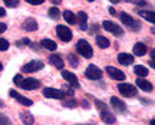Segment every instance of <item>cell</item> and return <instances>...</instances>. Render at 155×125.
<instances>
[{
  "mask_svg": "<svg viewBox=\"0 0 155 125\" xmlns=\"http://www.w3.org/2000/svg\"><path fill=\"white\" fill-rule=\"evenodd\" d=\"M119 19L122 20V23L125 25V26H128L131 30H134V32H137V30H139L141 29V22H138V20H135L132 16H129L128 13H125V12H121L119 13Z\"/></svg>",
  "mask_w": 155,
  "mask_h": 125,
  "instance_id": "1",
  "label": "cell"
},
{
  "mask_svg": "<svg viewBox=\"0 0 155 125\" xmlns=\"http://www.w3.org/2000/svg\"><path fill=\"white\" fill-rule=\"evenodd\" d=\"M76 49H78V52H79V55H82L83 58H86V59H91V58L94 56V49H92V46L89 45L88 40L81 39L76 43Z\"/></svg>",
  "mask_w": 155,
  "mask_h": 125,
  "instance_id": "2",
  "label": "cell"
},
{
  "mask_svg": "<svg viewBox=\"0 0 155 125\" xmlns=\"http://www.w3.org/2000/svg\"><path fill=\"white\" fill-rule=\"evenodd\" d=\"M118 91L125 98H134L138 93L137 92V88L134 85H131V83H118Z\"/></svg>",
  "mask_w": 155,
  "mask_h": 125,
  "instance_id": "3",
  "label": "cell"
},
{
  "mask_svg": "<svg viewBox=\"0 0 155 125\" xmlns=\"http://www.w3.org/2000/svg\"><path fill=\"white\" fill-rule=\"evenodd\" d=\"M56 35H58V38L61 39L62 42H69V40H72V36H73L72 30L68 26H63V25L56 26Z\"/></svg>",
  "mask_w": 155,
  "mask_h": 125,
  "instance_id": "4",
  "label": "cell"
},
{
  "mask_svg": "<svg viewBox=\"0 0 155 125\" xmlns=\"http://www.w3.org/2000/svg\"><path fill=\"white\" fill-rule=\"evenodd\" d=\"M102 27L108 30V32H111L112 35H115L116 38H121L122 35H124V30H122L121 26H118L116 23L111 22V20H105V22L102 23Z\"/></svg>",
  "mask_w": 155,
  "mask_h": 125,
  "instance_id": "5",
  "label": "cell"
},
{
  "mask_svg": "<svg viewBox=\"0 0 155 125\" xmlns=\"http://www.w3.org/2000/svg\"><path fill=\"white\" fill-rule=\"evenodd\" d=\"M85 76H86L88 79H92V81H98V79H101V78L104 76V72L101 71L98 66L89 65L88 68H86V71H85Z\"/></svg>",
  "mask_w": 155,
  "mask_h": 125,
  "instance_id": "6",
  "label": "cell"
},
{
  "mask_svg": "<svg viewBox=\"0 0 155 125\" xmlns=\"http://www.w3.org/2000/svg\"><path fill=\"white\" fill-rule=\"evenodd\" d=\"M17 86L23 88V89H26V91H33V89H38V88L40 86V82H39L38 79H33V78H28V79L23 78L22 82H20Z\"/></svg>",
  "mask_w": 155,
  "mask_h": 125,
  "instance_id": "7",
  "label": "cell"
},
{
  "mask_svg": "<svg viewBox=\"0 0 155 125\" xmlns=\"http://www.w3.org/2000/svg\"><path fill=\"white\" fill-rule=\"evenodd\" d=\"M45 63L42 62V60H30L29 63H26V65L23 66V72H30V73H33V72H38L40 71V69H43Z\"/></svg>",
  "mask_w": 155,
  "mask_h": 125,
  "instance_id": "8",
  "label": "cell"
},
{
  "mask_svg": "<svg viewBox=\"0 0 155 125\" xmlns=\"http://www.w3.org/2000/svg\"><path fill=\"white\" fill-rule=\"evenodd\" d=\"M43 95L46 98H52V99H63L65 98V93L62 92V91H59V89H55V88H45Z\"/></svg>",
  "mask_w": 155,
  "mask_h": 125,
  "instance_id": "9",
  "label": "cell"
},
{
  "mask_svg": "<svg viewBox=\"0 0 155 125\" xmlns=\"http://www.w3.org/2000/svg\"><path fill=\"white\" fill-rule=\"evenodd\" d=\"M106 73L111 76L112 79H115V81H124L125 79V73L121 69L114 68V66H106Z\"/></svg>",
  "mask_w": 155,
  "mask_h": 125,
  "instance_id": "10",
  "label": "cell"
},
{
  "mask_svg": "<svg viewBox=\"0 0 155 125\" xmlns=\"http://www.w3.org/2000/svg\"><path fill=\"white\" fill-rule=\"evenodd\" d=\"M9 95H10L12 98H15L16 101H19V102L22 103V105H25V106H30V105L33 103V101H32V99H29V98H26V96H23V95H20L19 92L13 91V89H10V91H9Z\"/></svg>",
  "mask_w": 155,
  "mask_h": 125,
  "instance_id": "11",
  "label": "cell"
},
{
  "mask_svg": "<svg viewBox=\"0 0 155 125\" xmlns=\"http://www.w3.org/2000/svg\"><path fill=\"white\" fill-rule=\"evenodd\" d=\"M62 76H63V79L65 81L69 82V85L73 88H79V81H78V78L75 73H72V72L69 71H62Z\"/></svg>",
  "mask_w": 155,
  "mask_h": 125,
  "instance_id": "12",
  "label": "cell"
},
{
  "mask_svg": "<svg viewBox=\"0 0 155 125\" xmlns=\"http://www.w3.org/2000/svg\"><path fill=\"white\" fill-rule=\"evenodd\" d=\"M76 23L81 30H88V15L85 12H79L76 15Z\"/></svg>",
  "mask_w": 155,
  "mask_h": 125,
  "instance_id": "13",
  "label": "cell"
},
{
  "mask_svg": "<svg viewBox=\"0 0 155 125\" xmlns=\"http://www.w3.org/2000/svg\"><path fill=\"white\" fill-rule=\"evenodd\" d=\"M111 103L112 106L115 108V111H118L119 114H125L127 112V105L124 101H121L119 98H116V96H112L111 98Z\"/></svg>",
  "mask_w": 155,
  "mask_h": 125,
  "instance_id": "14",
  "label": "cell"
},
{
  "mask_svg": "<svg viewBox=\"0 0 155 125\" xmlns=\"http://www.w3.org/2000/svg\"><path fill=\"white\" fill-rule=\"evenodd\" d=\"M49 62L55 66L56 69H63V66H65V62H63V59H62V56H61V55H58V53L50 55V56H49Z\"/></svg>",
  "mask_w": 155,
  "mask_h": 125,
  "instance_id": "15",
  "label": "cell"
},
{
  "mask_svg": "<svg viewBox=\"0 0 155 125\" xmlns=\"http://www.w3.org/2000/svg\"><path fill=\"white\" fill-rule=\"evenodd\" d=\"M118 62L124 66H129L134 63V56L129 53H119L118 55Z\"/></svg>",
  "mask_w": 155,
  "mask_h": 125,
  "instance_id": "16",
  "label": "cell"
},
{
  "mask_svg": "<svg viewBox=\"0 0 155 125\" xmlns=\"http://www.w3.org/2000/svg\"><path fill=\"white\" fill-rule=\"evenodd\" d=\"M101 118H102V121H104L105 124H114L116 121L115 115L112 114L111 111H108V109H102V111H101Z\"/></svg>",
  "mask_w": 155,
  "mask_h": 125,
  "instance_id": "17",
  "label": "cell"
},
{
  "mask_svg": "<svg viewBox=\"0 0 155 125\" xmlns=\"http://www.w3.org/2000/svg\"><path fill=\"white\" fill-rule=\"evenodd\" d=\"M135 83H137V86H138L141 91H145V92H151V91L154 89V86H152L151 82L145 81V79H141V78H138Z\"/></svg>",
  "mask_w": 155,
  "mask_h": 125,
  "instance_id": "18",
  "label": "cell"
},
{
  "mask_svg": "<svg viewBox=\"0 0 155 125\" xmlns=\"http://www.w3.org/2000/svg\"><path fill=\"white\" fill-rule=\"evenodd\" d=\"M23 29L25 30H28V32H35V30H38V22L35 20V19H32V17H29V19H26L25 22H23Z\"/></svg>",
  "mask_w": 155,
  "mask_h": 125,
  "instance_id": "19",
  "label": "cell"
},
{
  "mask_svg": "<svg viewBox=\"0 0 155 125\" xmlns=\"http://www.w3.org/2000/svg\"><path fill=\"white\" fill-rule=\"evenodd\" d=\"M145 53H147V45L141 43V42L135 43V46H134V55H137V56H144Z\"/></svg>",
  "mask_w": 155,
  "mask_h": 125,
  "instance_id": "20",
  "label": "cell"
},
{
  "mask_svg": "<svg viewBox=\"0 0 155 125\" xmlns=\"http://www.w3.org/2000/svg\"><path fill=\"white\" fill-rule=\"evenodd\" d=\"M40 45L43 46L45 49L50 50V52H53V50L58 49V45H56V42H53V40H50V39H43V40L40 42Z\"/></svg>",
  "mask_w": 155,
  "mask_h": 125,
  "instance_id": "21",
  "label": "cell"
},
{
  "mask_svg": "<svg viewBox=\"0 0 155 125\" xmlns=\"http://www.w3.org/2000/svg\"><path fill=\"white\" fill-rule=\"evenodd\" d=\"M63 19L66 20L69 25H75L76 23V15L71 10H65L63 12Z\"/></svg>",
  "mask_w": 155,
  "mask_h": 125,
  "instance_id": "22",
  "label": "cell"
},
{
  "mask_svg": "<svg viewBox=\"0 0 155 125\" xmlns=\"http://www.w3.org/2000/svg\"><path fill=\"white\" fill-rule=\"evenodd\" d=\"M20 118H22V122L25 125H33V122H35L33 115L30 114V112H22V114H20Z\"/></svg>",
  "mask_w": 155,
  "mask_h": 125,
  "instance_id": "23",
  "label": "cell"
},
{
  "mask_svg": "<svg viewBox=\"0 0 155 125\" xmlns=\"http://www.w3.org/2000/svg\"><path fill=\"white\" fill-rule=\"evenodd\" d=\"M139 16H141V17H144L145 20H148V22L152 23V25L155 23V13H154V12L141 10V12H139Z\"/></svg>",
  "mask_w": 155,
  "mask_h": 125,
  "instance_id": "24",
  "label": "cell"
},
{
  "mask_svg": "<svg viewBox=\"0 0 155 125\" xmlns=\"http://www.w3.org/2000/svg\"><path fill=\"white\" fill-rule=\"evenodd\" d=\"M96 45H98L99 48H102V49H106V48L111 45V42H109V39L105 38V36H98V38H96Z\"/></svg>",
  "mask_w": 155,
  "mask_h": 125,
  "instance_id": "25",
  "label": "cell"
},
{
  "mask_svg": "<svg viewBox=\"0 0 155 125\" xmlns=\"http://www.w3.org/2000/svg\"><path fill=\"white\" fill-rule=\"evenodd\" d=\"M134 72H135V73H137V75H138L141 79L148 75V69H147L145 66H142V65H137L135 68H134Z\"/></svg>",
  "mask_w": 155,
  "mask_h": 125,
  "instance_id": "26",
  "label": "cell"
},
{
  "mask_svg": "<svg viewBox=\"0 0 155 125\" xmlns=\"http://www.w3.org/2000/svg\"><path fill=\"white\" fill-rule=\"evenodd\" d=\"M48 16H49L50 19L56 20V19L61 17V10H59L58 7H52V9H49V12H48Z\"/></svg>",
  "mask_w": 155,
  "mask_h": 125,
  "instance_id": "27",
  "label": "cell"
},
{
  "mask_svg": "<svg viewBox=\"0 0 155 125\" xmlns=\"http://www.w3.org/2000/svg\"><path fill=\"white\" fill-rule=\"evenodd\" d=\"M76 103H78V102H76V99L72 98V96L63 101V105H65V106H68V108H75V106H76Z\"/></svg>",
  "mask_w": 155,
  "mask_h": 125,
  "instance_id": "28",
  "label": "cell"
},
{
  "mask_svg": "<svg viewBox=\"0 0 155 125\" xmlns=\"http://www.w3.org/2000/svg\"><path fill=\"white\" fill-rule=\"evenodd\" d=\"M9 46H10V43H9V42H7L6 39L0 38V50H2V52L7 50V49H9Z\"/></svg>",
  "mask_w": 155,
  "mask_h": 125,
  "instance_id": "29",
  "label": "cell"
},
{
  "mask_svg": "<svg viewBox=\"0 0 155 125\" xmlns=\"http://www.w3.org/2000/svg\"><path fill=\"white\" fill-rule=\"evenodd\" d=\"M68 59H69V63H71L73 68H76V66H78V58L75 56V55L69 53V55H68Z\"/></svg>",
  "mask_w": 155,
  "mask_h": 125,
  "instance_id": "30",
  "label": "cell"
},
{
  "mask_svg": "<svg viewBox=\"0 0 155 125\" xmlns=\"http://www.w3.org/2000/svg\"><path fill=\"white\" fill-rule=\"evenodd\" d=\"M5 3L7 7H17L20 2H19V0H5Z\"/></svg>",
  "mask_w": 155,
  "mask_h": 125,
  "instance_id": "31",
  "label": "cell"
},
{
  "mask_svg": "<svg viewBox=\"0 0 155 125\" xmlns=\"http://www.w3.org/2000/svg\"><path fill=\"white\" fill-rule=\"evenodd\" d=\"M0 125H10V121L7 120V117L0 114Z\"/></svg>",
  "mask_w": 155,
  "mask_h": 125,
  "instance_id": "32",
  "label": "cell"
},
{
  "mask_svg": "<svg viewBox=\"0 0 155 125\" xmlns=\"http://www.w3.org/2000/svg\"><path fill=\"white\" fill-rule=\"evenodd\" d=\"M26 3H30V5H33V6H39V5H42V3H45V0H26Z\"/></svg>",
  "mask_w": 155,
  "mask_h": 125,
  "instance_id": "33",
  "label": "cell"
},
{
  "mask_svg": "<svg viewBox=\"0 0 155 125\" xmlns=\"http://www.w3.org/2000/svg\"><path fill=\"white\" fill-rule=\"evenodd\" d=\"M22 79H23V76L20 75V73H17V75L15 76V79H13V82H15V83H16V85H19V83H20V82H22Z\"/></svg>",
  "mask_w": 155,
  "mask_h": 125,
  "instance_id": "34",
  "label": "cell"
},
{
  "mask_svg": "<svg viewBox=\"0 0 155 125\" xmlns=\"http://www.w3.org/2000/svg\"><path fill=\"white\" fill-rule=\"evenodd\" d=\"M6 29H7V25H5V23H0V35L3 32H6Z\"/></svg>",
  "mask_w": 155,
  "mask_h": 125,
  "instance_id": "35",
  "label": "cell"
},
{
  "mask_svg": "<svg viewBox=\"0 0 155 125\" xmlns=\"http://www.w3.org/2000/svg\"><path fill=\"white\" fill-rule=\"evenodd\" d=\"M129 3H134V5H138V6H145L147 2H129Z\"/></svg>",
  "mask_w": 155,
  "mask_h": 125,
  "instance_id": "36",
  "label": "cell"
},
{
  "mask_svg": "<svg viewBox=\"0 0 155 125\" xmlns=\"http://www.w3.org/2000/svg\"><path fill=\"white\" fill-rule=\"evenodd\" d=\"M109 13H111L112 16H118V13H116V10L114 7H109Z\"/></svg>",
  "mask_w": 155,
  "mask_h": 125,
  "instance_id": "37",
  "label": "cell"
},
{
  "mask_svg": "<svg viewBox=\"0 0 155 125\" xmlns=\"http://www.w3.org/2000/svg\"><path fill=\"white\" fill-rule=\"evenodd\" d=\"M6 16V10L3 7H0V17H5Z\"/></svg>",
  "mask_w": 155,
  "mask_h": 125,
  "instance_id": "38",
  "label": "cell"
},
{
  "mask_svg": "<svg viewBox=\"0 0 155 125\" xmlns=\"http://www.w3.org/2000/svg\"><path fill=\"white\" fill-rule=\"evenodd\" d=\"M150 66H151V68H152V69H154V68H155V62H154V60H152V59L150 60Z\"/></svg>",
  "mask_w": 155,
  "mask_h": 125,
  "instance_id": "39",
  "label": "cell"
},
{
  "mask_svg": "<svg viewBox=\"0 0 155 125\" xmlns=\"http://www.w3.org/2000/svg\"><path fill=\"white\" fill-rule=\"evenodd\" d=\"M52 3H53V5H61V2H59V0H53Z\"/></svg>",
  "mask_w": 155,
  "mask_h": 125,
  "instance_id": "40",
  "label": "cell"
},
{
  "mask_svg": "<svg viewBox=\"0 0 155 125\" xmlns=\"http://www.w3.org/2000/svg\"><path fill=\"white\" fill-rule=\"evenodd\" d=\"M150 124H151V125H155V120H154V118L151 120V122H150Z\"/></svg>",
  "mask_w": 155,
  "mask_h": 125,
  "instance_id": "41",
  "label": "cell"
},
{
  "mask_svg": "<svg viewBox=\"0 0 155 125\" xmlns=\"http://www.w3.org/2000/svg\"><path fill=\"white\" fill-rule=\"evenodd\" d=\"M2 69H3V65H2V62H0V71H2Z\"/></svg>",
  "mask_w": 155,
  "mask_h": 125,
  "instance_id": "42",
  "label": "cell"
}]
</instances>
